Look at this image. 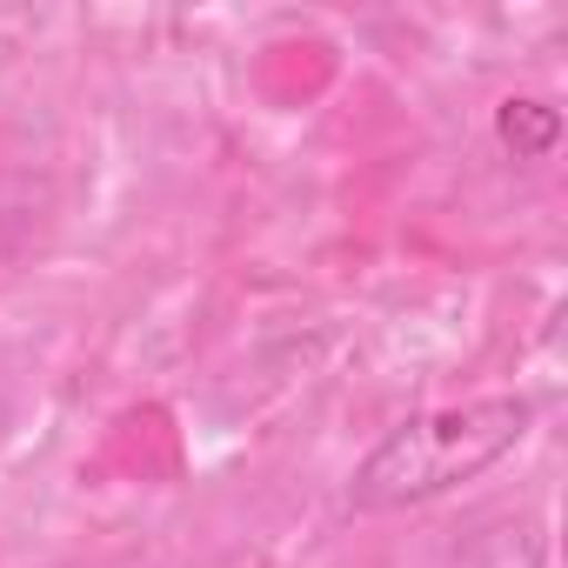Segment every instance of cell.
<instances>
[{
  "instance_id": "3957f363",
  "label": "cell",
  "mask_w": 568,
  "mask_h": 568,
  "mask_svg": "<svg viewBox=\"0 0 568 568\" xmlns=\"http://www.w3.org/2000/svg\"><path fill=\"white\" fill-rule=\"evenodd\" d=\"M495 134H501V148H508L515 161H541V154H555V141H561V114H555L548 101H535V94H508V101L495 108Z\"/></svg>"
},
{
  "instance_id": "7a4b0ae2",
  "label": "cell",
  "mask_w": 568,
  "mask_h": 568,
  "mask_svg": "<svg viewBox=\"0 0 568 568\" xmlns=\"http://www.w3.org/2000/svg\"><path fill=\"white\" fill-rule=\"evenodd\" d=\"M541 561H548V535L535 515H495L442 555V568H541Z\"/></svg>"
},
{
  "instance_id": "6da1fadb",
  "label": "cell",
  "mask_w": 568,
  "mask_h": 568,
  "mask_svg": "<svg viewBox=\"0 0 568 568\" xmlns=\"http://www.w3.org/2000/svg\"><path fill=\"white\" fill-rule=\"evenodd\" d=\"M528 428H535V402H521V395H488V402L415 415L368 448V462L348 481V508L388 515V508L435 501V495L488 475L501 455H515L528 442Z\"/></svg>"
}]
</instances>
